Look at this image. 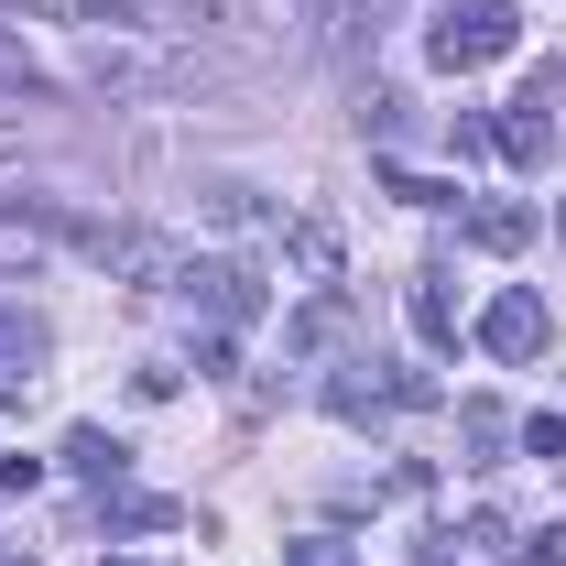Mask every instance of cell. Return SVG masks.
I'll return each mask as SVG.
<instances>
[{
	"label": "cell",
	"mask_w": 566,
	"mask_h": 566,
	"mask_svg": "<svg viewBox=\"0 0 566 566\" xmlns=\"http://www.w3.org/2000/svg\"><path fill=\"white\" fill-rule=\"evenodd\" d=\"M109 523H120V534H175V523H186V512H175V501H153V491H142V501H120V512H109Z\"/></svg>",
	"instance_id": "19"
},
{
	"label": "cell",
	"mask_w": 566,
	"mask_h": 566,
	"mask_svg": "<svg viewBox=\"0 0 566 566\" xmlns=\"http://www.w3.org/2000/svg\"><path fill=\"white\" fill-rule=\"evenodd\" d=\"M458 436H469V469H501V447H512V436H523V424L501 415L491 392H469V403H458Z\"/></svg>",
	"instance_id": "10"
},
{
	"label": "cell",
	"mask_w": 566,
	"mask_h": 566,
	"mask_svg": "<svg viewBox=\"0 0 566 566\" xmlns=\"http://www.w3.org/2000/svg\"><path fill=\"white\" fill-rule=\"evenodd\" d=\"M11 164H22V142H11V132H0V175H11Z\"/></svg>",
	"instance_id": "24"
},
{
	"label": "cell",
	"mask_w": 566,
	"mask_h": 566,
	"mask_svg": "<svg viewBox=\"0 0 566 566\" xmlns=\"http://www.w3.org/2000/svg\"><path fill=\"white\" fill-rule=\"evenodd\" d=\"M33 370H44V327H33L22 305H0V392H22Z\"/></svg>",
	"instance_id": "11"
},
{
	"label": "cell",
	"mask_w": 566,
	"mask_h": 566,
	"mask_svg": "<svg viewBox=\"0 0 566 566\" xmlns=\"http://www.w3.org/2000/svg\"><path fill=\"white\" fill-rule=\"evenodd\" d=\"M469 240L480 251H523L534 240V208H469Z\"/></svg>",
	"instance_id": "15"
},
{
	"label": "cell",
	"mask_w": 566,
	"mask_h": 566,
	"mask_svg": "<svg viewBox=\"0 0 566 566\" xmlns=\"http://www.w3.org/2000/svg\"><path fill=\"white\" fill-rule=\"evenodd\" d=\"M512 447H523L534 469H556V480H566V415H523V436H512Z\"/></svg>",
	"instance_id": "18"
},
{
	"label": "cell",
	"mask_w": 566,
	"mask_h": 566,
	"mask_svg": "<svg viewBox=\"0 0 566 566\" xmlns=\"http://www.w3.org/2000/svg\"><path fill=\"white\" fill-rule=\"evenodd\" d=\"M186 22H197V33H262L273 0H186Z\"/></svg>",
	"instance_id": "14"
},
{
	"label": "cell",
	"mask_w": 566,
	"mask_h": 566,
	"mask_svg": "<svg viewBox=\"0 0 566 566\" xmlns=\"http://www.w3.org/2000/svg\"><path fill=\"white\" fill-rule=\"evenodd\" d=\"M512 566H566V523H545V534H534V545H523Z\"/></svg>",
	"instance_id": "23"
},
{
	"label": "cell",
	"mask_w": 566,
	"mask_h": 566,
	"mask_svg": "<svg viewBox=\"0 0 566 566\" xmlns=\"http://www.w3.org/2000/svg\"><path fill=\"white\" fill-rule=\"evenodd\" d=\"M556 142H566V66H534V76H523V98L501 109V153L534 175V164H556Z\"/></svg>",
	"instance_id": "4"
},
{
	"label": "cell",
	"mask_w": 566,
	"mask_h": 566,
	"mask_svg": "<svg viewBox=\"0 0 566 566\" xmlns=\"http://www.w3.org/2000/svg\"><path fill=\"white\" fill-rule=\"evenodd\" d=\"M0 566H22V556H0Z\"/></svg>",
	"instance_id": "26"
},
{
	"label": "cell",
	"mask_w": 566,
	"mask_h": 566,
	"mask_svg": "<svg viewBox=\"0 0 566 566\" xmlns=\"http://www.w3.org/2000/svg\"><path fill=\"white\" fill-rule=\"evenodd\" d=\"M66 240H87L66 208H0V273H33V262H55Z\"/></svg>",
	"instance_id": "6"
},
{
	"label": "cell",
	"mask_w": 566,
	"mask_h": 566,
	"mask_svg": "<svg viewBox=\"0 0 566 566\" xmlns=\"http://www.w3.org/2000/svg\"><path fill=\"white\" fill-rule=\"evenodd\" d=\"M33 11H55V22H87V33H132L153 0H33Z\"/></svg>",
	"instance_id": "13"
},
{
	"label": "cell",
	"mask_w": 566,
	"mask_h": 566,
	"mask_svg": "<svg viewBox=\"0 0 566 566\" xmlns=\"http://www.w3.org/2000/svg\"><path fill=\"white\" fill-rule=\"evenodd\" d=\"M512 44H523V11H512V0H447V11L424 22V66H447V76L501 66Z\"/></svg>",
	"instance_id": "1"
},
{
	"label": "cell",
	"mask_w": 566,
	"mask_h": 566,
	"mask_svg": "<svg viewBox=\"0 0 566 566\" xmlns=\"http://www.w3.org/2000/svg\"><path fill=\"white\" fill-rule=\"evenodd\" d=\"M283 262H294V283L316 294V283H338L349 251H338V229H327V218H283Z\"/></svg>",
	"instance_id": "8"
},
{
	"label": "cell",
	"mask_w": 566,
	"mask_h": 566,
	"mask_svg": "<svg viewBox=\"0 0 566 566\" xmlns=\"http://www.w3.org/2000/svg\"><path fill=\"white\" fill-rule=\"evenodd\" d=\"M480 349L491 359H534L545 349V294H534V283H501L491 305H480Z\"/></svg>",
	"instance_id": "5"
},
{
	"label": "cell",
	"mask_w": 566,
	"mask_h": 566,
	"mask_svg": "<svg viewBox=\"0 0 566 566\" xmlns=\"http://www.w3.org/2000/svg\"><path fill=\"white\" fill-rule=\"evenodd\" d=\"M556 229H566V197H556Z\"/></svg>",
	"instance_id": "25"
},
{
	"label": "cell",
	"mask_w": 566,
	"mask_h": 566,
	"mask_svg": "<svg viewBox=\"0 0 566 566\" xmlns=\"http://www.w3.org/2000/svg\"><path fill=\"white\" fill-rule=\"evenodd\" d=\"M175 294H186V305H197L208 327H229V338L273 316V283L251 273V262H175Z\"/></svg>",
	"instance_id": "3"
},
{
	"label": "cell",
	"mask_w": 566,
	"mask_h": 566,
	"mask_svg": "<svg viewBox=\"0 0 566 566\" xmlns=\"http://www.w3.org/2000/svg\"><path fill=\"white\" fill-rule=\"evenodd\" d=\"M283 566H359L338 534H305V545H283Z\"/></svg>",
	"instance_id": "22"
},
{
	"label": "cell",
	"mask_w": 566,
	"mask_h": 566,
	"mask_svg": "<svg viewBox=\"0 0 566 566\" xmlns=\"http://www.w3.org/2000/svg\"><path fill=\"white\" fill-rule=\"evenodd\" d=\"M381 197H403V208H458V186H447V175H415V164H381Z\"/></svg>",
	"instance_id": "16"
},
{
	"label": "cell",
	"mask_w": 566,
	"mask_h": 566,
	"mask_svg": "<svg viewBox=\"0 0 566 566\" xmlns=\"http://www.w3.org/2000/svg\"><path fill=\"white\" fill-rule=\"evenodd\" d=\"M76 76L109 87V98H164V87H197L208 66H197V55H153V44H132V33H87Z\"/></svg>",
	"instance_id": "2"
},
{
	"label": "cell",
	"mask_w": 566,
	"mask_h": 566,
	"mask_svg": "<svg viewBox=\"0 0 566 566\" xmlns=\"http://www.w3.org/2000/svg\"><path fill=\"white\" fill-rule=\"evenodd\" d=\"M447 142L480 164V153H501V120H491V109H458V120H447Z\"/></svg>",
	"instance_id": "20"
},
{
	"label": "cell",
	"mask_w": 566,
	"mask_h": 566,
	"mask_svg": "<svg viewBox=\"0 0 566 566\" xmlns=\"http://www.w3.org/2000/svg\"><path fill=\"white\" fill-rule=\"evenodd\" d=\"M208 218H218V229H262V197H251V186H218Z\"/></svg>",
	"instance_id": "21"
},
{
	"label": "cell",
	"mask_w": 566,
	"mask_h": 566,
	"mask_svg": "<svg viewBox=\"0 0 566 566\" xmlns=\"http://www.w3.org/2000/svg\"><path fill=\"white\" fill-rule=\"evenodd\" d=\"M403 316H415L424 349H458V305H447V273H415L403 283Z\"/></svg>",
	"instance_id": "9"
},
{
	"label": "cell",
	"mask_w": 566,
	"mask_h": 566,
	"mask_svg": "<svg viewBox=\"0 0 566 566\" xmlns=\"http://www.w3.org/2000/svg\"><path fill=\"white\" fill-rule=\"evenodd\" d=\"M87 251L132 283V294H164V283H175V251H164L153 229H87Z\"/></svg>",
	"instance_id": "7"
},
{
	"label": "cell",
	"mask_w": 566,
	"mask_h": 566,
	"mask_svg": "<svg viewBox=\"0 0 566 566\" xmlns=\"http://www.w3.org/2000/svg\"><path fill=\"white\" fill-rule=\"evenodd\" d=\"M44 87H55V76L33 66V55H22V33L0 22V98H44Z\"/></svg>",
	"instance_id": "17"
},
{
	"label": "cell",
	"mask_w": 566,
	"mask_h": 566,
	"mask_svg": "<svg viewBox=\"0 0 566 566\" xmlns=\"http://www.w3.org/2000/svg\"><path fill=\"white\" fill-rule=\"evenodd\" d=\"M66 469H76V480H98V491H109V480L132 469V447H120V436H98V424H76V436H66Z\"/></svg>",
	"instance_id": "12"
}]
</instances>
